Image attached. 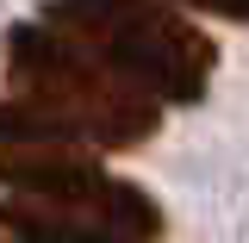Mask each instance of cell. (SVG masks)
<instances>
[{
  "mask_svg": "<svg viewBox=\"0 0 249 243\" xmlns=\"http://www.w3.org/2000/svg\"><path fill=\"white\" fill-rule=\"evenodd\" d=\"M37 144H81L56 112L31 106V100H0V156L6 150H37Z\"/></svg>",
  "mask_w": 249,
  "mask_h": 243,
  "instance_id": "5",
  "label": "cell"
},
{
  "mask_svg": "<svg viewBox=\"0 0 249 243\" xmlns=\"http://www.w3.org/2000/svg\"><path fill=\"white\" fill-rule=\"evenodd\" d=\"M0 231H13L19 243H137L124 231H112V224H100V218H75L62 206L25 200V193L0 200Z\"/></svg>",
  "mask_w": 249,
  "mask_h": 243,
  "instance_id": "4",
  "label": "cell"
},
{
  "mask_svg": "<svg viewBox=\"0 0 249 243\" xmlns=\"http://www.w3.org/2000/svg\"><path fill=\"white\" fill-rule=\"evenodd\" d=\"M181 6H199V13H218V19H243V25H249V0H181Z\"/></svg>",
  "mask_w": 249,
  "mask_h": 243,
  "instance_id": "6",
  "label": "cell"
},
{
  "mask_svg": "<svg viewBox=\"0 0 249 243\" xmlns=\"http://www.w3.org/2000/svg\"><path fill=\"white\" fill-rule=\"evenodd\" d=\"M50 25L81 37L93 56H106L124 81H137L156 100H199L212 81V37L193 31L162 0H50Z\"/></svg>",
  "mask_w": 249,
  "mask_h": 243,
  "instance_id": "2",
  "label": "cell"
},
{
  "mask_svg": "<svg viewBox=\"0 0 249 243\" xmlns=\"http://www.w3.org/2000/svg\"><path fill=\"white\" fill-rule=\"evenodd\" d=\"M6 75H13L19 100L56 112L93 150H131V144L156 137V93L124 81L106 56H93L62 25H13Z\"/></svg>",
  "mask_w": 249,
  "mask_h": 243,
  "instance_id": "1",
  "label": "cell"
},
{
  "mask_svg": "<svg viewBox=\"0 0 249 243\" xmlns=\"http://www.w3.org/2000/svg\"><path fill=\"white\" fill-rule=\"evenodd\" d=\"M0 181L25 200H44V206H62L75 218H100L124 237L150 243L162 237V206H156L143 187L119 181L93 162L81 144H37V150H6L0 156Z\"/></svg>",
  "mask_w": 249,
  "mask_h": 243,
  "instance_id": "3",
  "label": "cell"
}]
</instances>
